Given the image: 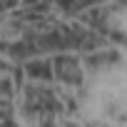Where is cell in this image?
I'll list each match as a JSON object with an SVG mask.
<instances>
[{"label": "cell", "instance_id": "2", "mask_svg": "<svg viewBox=\"0 0 127 127\" xmlns=\"http://www.w3.org/2000/svg\"><path fill=\"white\" fill-rule=\"evenodd\" d=\"M120 60V55H117V50H105V52H95V55H90L85 62L90 67H100V65H107V62H117Z\"/></svg>", "mask_w": 127, "mask_h": 127}, {"label": "cell", "instance_id": "3", "mask_svg": "<svg viewBox=\"0 0 127 127\" xmlns=\"http://www.w3.org/2000/svg\"><path fill=\"white\" fill-rule=\"evenodd\" d=\"M28 72H30L32 77L50 80V77H52V62H30V65H28Z\"/></svg>", "mask_w": 127, "mask_h": 127}, {"label": "cell", "instance_id": "1", "mask_svg": "<svg viewBox=\"0 0 127 127\" xmlns=\"http://www.w3.org/2000/svg\"><path fill=\"white\" fill-rule=\"evenodd\" d=\"M52 67H55V75L60 80H65V82H72L77 85L82 80V72H80V65L72 60V57H65V55H57L52 57Z\"/></svg>", "mask_w": 127, "mask_h": 127}]
</instances>
